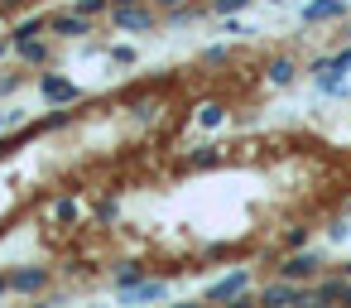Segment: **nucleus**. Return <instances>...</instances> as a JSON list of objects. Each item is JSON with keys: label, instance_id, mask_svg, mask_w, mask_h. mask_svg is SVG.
Returning a JSON list of instances; mask_svg holds the SVG:
<instances>
[{"label": "nucleus", "instance_id": "f257e3e1", "mask_svg": "<svg viewBox=\"0 0 351 308\" xmlns=\"http://www.w3.org/2000/svg\"><path fill=\"white\" fill-rule=\"evenodd\" d=\"M111 29H121V34H154L159 29V15H154V0L145 5H111Z\"/></svg>", "mask_w": 351, "mask_h": 308}, {"label": "nucleus", "instance_id": "f03ea898", "mask_svg": "<svg viewBox=\"0 0 351 308\" xmlns=\"http://www.w3.org/2000/svg\"><path fill=\"white\" fill-rule=\"evenodd\" d=\"M39 102L44 106H77L82 102V87L63 73H39Z\"/></svg>", "mask_w": 351, "mask_h": 308}, {"label": "nucleus", "instance_id": "7ed1b4c3", "mask_svg": "<svg viewBox=\"0 0 351 308\" xmlns=\"http://www.w3.org/2000/svg\"><path fill=\"white\" fill-rule=\"evenodd\" d=\"M274 274H284V279H298V284H313L317 274H322V255L317 250H289L279 265H274Z\"/></svg>", "mask_w": 351, "mask_h": 308}, {"label": "nucleus", "instance_id": "20e7f679", "mask_svg": "<svg viewBox=\"0 0 351 308\" xmlns=\"http://www.w3.org/2000/svg\"><path fill=\"white\" fill-rule=\"evenodd\" d=\"M241 294H250V270H231V274H221L202 298H207V303H236Z\"/></svg>", "mask_w": 351, "mask_h": 308}, {"label": "nucleus", "instance_id": "39448f33", "mask_svg": "<svg viewBox=\"0 0 351 308\" xmlns=\"http://www.w3.org/2000/svg\"><path fill=\"white\" fill-rule=\"evenodd\" d=\"M346 10H351V0H308L303 25H327V20H341Z\"/></svg>", "mask_w": 351, "mask_h": 308}, {"label": "nucleus", "instance_id": "423d86ee", "mask_svg": "<svg viewBox=\"0 0 351 308\" xmlns=\"http://www.w3.org/2000/svg\"><path fill=\"white\" fill-rule=\"evenodd\" d=\"M49 29H53L58 39H82V34H92V20L77 15V10H58V15L49 20Z\"/></svg>", "mask_w": 351, "mask_h": 308}, {"label": "nucleus", "instance_id": "0eeeda50", "mask_svg": "<svg viewBox=\"0 0 351 308\" xmlns=\"http://www.w3.org/2000/svg\"><path fill=\"white\" fill-rule=\"evenodd\" d=\"M10 289H15V294H44V289H49V270H44V265H20V270L10 274Z\"/></svg>", "mask_w": 351, "mask_h": 308}, {"label": "nucleus", "instance_id": "6e6552de", "mask_svg": "<svg viewBox=\"0 0 351 308\" xmlns=\"http://www.w3.org/2000/svg\"><path fill=\"white\" fill-rule=\"evenodd\" d=\"M346 274H327V279H313V303H346Z\"/></svg>", "mask_w": 351, "mask_h": 308}, {"label": "nucleus", "instance_id": "1a4fd4ad", "mask_svg": "<svg viewBox=\"0 0 351 308\" xmlns=\"http://www.w3.org/2000/svg\"><path fill=\"white\" fill-rule=\"evenodd\" d=\"M207 10H212V5H193V0H183V5H173V10L164 15V25H169V29H183V25H197Z\"/></svg>", "mask_w": 351, "mask_h": 308}, {"label": "nucleus", "instance_id": "9d476101", "mask_svg": "<svg viewBox=\"0 0 351 308\" xmlns=\"http://www.w3.org/2000/svg\"><path fill=\"white\" fill-rule=\"evenodd\" d=\"M293 78H298V63H293V58H269V63H265V82H269V87H289Z\"/></svg>", "mask_w": 351, "mask_h": 308}, {"label": "nucleus", "instance_id": "9b49d317", "mask_svg": "<svg viewBox=\"0 0 351 308\" xmlns=\"http://www.w3.org/2000/svg\"><path fill=\"white\" fill-rule=\"evenodd\" d=\"M145 274H149V265H140V260H125V265L116 270V279H111V289H116V294H130V289H135V284H140Z\"/></svg>", "mask_w": 351, "mask_h": 308}, {"label": "nucleus", "instance_id": "f8f14e48", "mask_svg": "<svg viewBox=\"0 0 351 308\" xmlns=\"http://www.w3.org/2000/svg\"><path fill=\"white\" fill-rule=\"evenodd\" d=\"M164 294H169V284H164V279H149V274H145V279H140V284H135L130 294H121V298H130V303H154V298H164Z\"/></svg>", "mask_w": 351, "mask_h": 308}, {"label": "nucleus", "instance_id": "ddd939ff", "mask_svg": "<svg viewBox=\"0 0 351 308\" xmlns=\"http://www.w3.org/2000/svg\"><path fill=\"white\" fill-rule=\"evenodd\" d=\"M15 54H20V63H29V68H44V63L53 58V49H49L44 39H29V44H15Z\"/></svg>", "mask_w": 351, "mask_h": 308}, {"label": "nucleus", "instance_id": "4468645a", "mask_svg": "<svg viewBox=\"0 0 351 308\" xmlns=\"http://www.w3.org/2000/svg\"><path fill=\"white\" fill-rule=\"evenodd\" d=\"M49 20H53V15H34V20H20L10 39H15V44H29V39H44V29H49Z\"/></svg>", "mask_w": 351, "mask_h": 308}, {"label": "nucleus", "instance_id": "2eb2a0df", "mask_svg": "<svg viewBox=\"0 0 351 308\" xmlns=\"http://www.w3.org/2000/svg\"><path fill=\"white\" fill-rule=\"evenodd\" d=\"M221 159H226V154H221L217 145H197V150H193V154L183 159V169H217Z\"/></svg>", "mask_w": 351, "mask_h": 308}, {"label": "nucleus", "instance_id": "dca6fc26", "mask_svg": "<svg viewBox=\"0 0 351 308\" xmlns=\"http://www.w3.org/2000/svg\"><path fill=\"white\" fill-rule=\"evenodd\" d=\"M221 121H226V106H221V102H207V106L197 111V126H207V130H217Z\"/></svg>", "mask_w": 351, "mask_h": 308}, {"label": "nucleus", "instance_id": "f3484780", "mask_svg": "<svg viewBox=\"0 0 351 308\" xmlns=\"http://www.w3.org/2000/svg\"><path fill=\"white\" fill-rule=\"evenodd\" d=\"M73 10L87 15V20H97V15H111V0H73Z\"/></svg>", "mask_w": 351, "mask_h": 308}, {"label": "nucleus", "instance_id": "a211bd4d", "mask_svg": "<svg viewBox=\"0 0 351 308\" xmlns=\"http://www.w3.org/2000/svg\"><path fill=\"white\" fill-rule=\"evenodd\" d=\"M308 241H313V226H289L284 231V250H303Z\"/></svg>", "mask_w": 351, "mask_h": 308}, {"label": "nucleus", "instance_id": "6ab92c4d", "mask_svg": "<svg viewBox=\"0 0 351 308\" xmlns=\"http://www.w3.org/2000/svg\"><path fill=\"white\" fill-rule=\"evenodd\" d=\"M250 5H255V0H212V15H241Z\"/></svg>", "mask_w": 351, "mask_h": 308}, {"label": "nucleus", "instance_id": "aec40b11", "mask_svg": "<svg viewBox=\"0 0 351 308\" xmlns=\"http://www.w3.org/2000/svg\"><path fill=\"white\" fill-rule=\"evenodd\" d=\"M106 58H111V63H121V68H130V63H135L140 54H135L130 44H116V49H106Z\"/></svg>", "mask_w": 351, "mask_h": 308}, {"label": "nucleus", "instance_id": "412c9836", "mask_svg": "<svg viewBox=\"0 0 351 308\" xmlns=\"http://www.w3.org/2000/svg\"><path fill=\"white\" fill-rule=\"evenodd\" d=\"M53 217H58V222H77V217H82V207H77L73 198H58V207H53Z\"/></svg>", "mask_w": 351, "mask_h": 308}, {"label": "nucleus", "instance_id": "4be33fe9", "mask_svg": "<svg viewBox=\"0 0 351 308\" xmlns=\"http://www.w3.org/2000/svg\"><path fill=\"white\" fill-rule=\"evenodd\" d=\"M116 212H121V207H116L111 198H101V207H97V226H111V222H116Z\"/></svg>", "mask_w": 351, "mask_h": 308}, {"label": "nucleus", "instance_id": "5701e85b", "mask_svg": "<svg viewBox=\"0 0 351 308\" xmlns=\"http://www.w3.org/2000/svg\"><path fill=\"white\" fill-rule=\"evenodd\" d=\"M15 87H20V73H5V78H0V102H5Z\"/></svg>", "mask_w": 351, "mask_h": 308}, {"label": "nucleus", "instance_id": "b1692460", "mask_svg": "<svg viewBox=\"0 0 351 308\" xmlns=\"http://www.w3.org/2000/svg\"><path fill=\"white\" fill-rule=\"evenodd\" d=\"M202 58H207V63H221V58H226V44H212V49H207Z\"/></svg>", "mask_w": 351, "mask_h": 308}, {"label": "nucleus", "instance_id": "393cba45", "mask_svg": "<svg viewBox=\"0 0 351 308\" xmlns=\"http://www.w3.org/2000/svg\"><path fill=\"white\" fill-rule=\"evenodd\" d=\"M20 5H29V0H0V15H15Z\"/></svg>", "mask_w": 351, "mask_h": 308}, {"label": "nucleus", "instance_id": "a878e982", "mask_svg": "<svg viewBox=\"0 0 351 308\" xmlns=\"http://www.w3.org/2000/svg\"><path fill=\"white\" fill-rule=\"evenodd\" d=\"M5 54H15V39H0V58H5Z\"/></svg>", "mask_w": 351, "mask_h": 308}, {"label": "nucleus", "instance_id": "bb28decb", "mask_svg": "<svg viewBox=\"0 0 351 308\" xmlns=\"http://www.w3.org/2000/svg\"><path fill=\"white\" fill-rule=\"evenodd\" d=\"M154 5H164V10H173V5H183V0H154Z\"/></svg>", "mask_w": 351, "mask_h": 308}, {"label": "nucleus", "instance_id": "cd10ccee", "mask_svg": "<svg viewBox=\"0 0 351 308\" xmlns=\"http://www.w3.org/2000/svg\"><path fill=\"white\" fill-rule=\"evenodd\" d=\"M5 289H10V274H0V294H5Z\"/></svg>", "mask_w": 351, "mask_h": 308}, {"label": "nucleus", "instance_id": "c85d7f7f", "mask_svg": "<svg viewBox=\"0 0 351 308\" xmlns=\"http://www.w3.org/2000/svg\"><path fill=\"white\" fill-rule=\"evenodd\" d=\"M111 5H140V0H111Z\"/></svg>", "mask_w": 351, "mask_h": 308}, {"label": "nucleus", "instance_id": "c756f323", "mask_svg": "<svg viewBox=\"0 0 351 308\" xmlns=\"http://www.w3.org/2000/svg\"><path fill=\"white\" fill-rule=\"evenodd\" d=\"M5 126H10V116H5V111H0V130H5Z\"/></svg>", "mask_w": 351, "mask_h": 308}, {"label": "nucleus", "instance_id": "7c9ffc66", "mask_svg": "<svg viewBox=\"0 0 351 308\" xmlns=\"http://www.w3.org/2000/svg\"><path fill=\"white\" fill-rule=\"evenodd\" d=\"M341 274H346V279H351V260H346V265H341Z\"/></svg>", "mask_w": 351, "mask_h": 308}, {"label": "nucleus", "instance_id": "2f4dec72", "mask_svg": "<svg viewBox=\"0 0 351 308\" xmlns=\"http://www.w3.org/2000/svg\"><path fill=\"white\" fill-rule=\"evenodd\" d=\"M341 39H346V44H351V25H346V29H341Z\"/></svg>", "mask_w": 351, "mask_h": 308}, {"label": "nucleus", "instance_id": "473e14b6", "mask_svg": "<svg viewBox=\"0 0 351 308\" xmlns=\"http://www.w3.org/2000/svg\"><path fill=\"white\" fill-rule=\"evenodd\" d=\"M346 303H351V284H346Z\"/></svg>", "mask_w": 351, "mask_h": 308}, {"label": "nucleus", "instance_id": "72a5a7b5", "mask_svg": "<svg viewBox=\"0 0 351 308\" xmlns=\"http://www.w3.org/2000/svg\"><path fill=\"white\" fill-rule=\"evenodd\" d=\"M269 5H284V0H269Z\"/></svg>", "mask_w": 351, "mask_h": 308}, {"label": "nucleus", "instance_id": "f704fd0d", "mask_svg": "<svg viewBox=\"0 0 351 308\" xmlns=\"http://www.w3.org/2000/svg\"><path fill=\"white\" fill-rule=\"evenodd\" d=\"M346 212H351V202H346Z\"/></svg>", "mask_w": 351, "mask_h": 308}]
</instances>
